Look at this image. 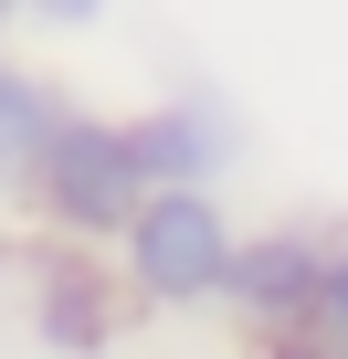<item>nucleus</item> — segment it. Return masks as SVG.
I'll list each match as a JSON object with an SVG mask.
<instances>
[{"label":"nucleus","mask_w":348,"mask_h":359,"mask_svg":"<svg viewBox=\"0 0 348 359\" xmlns=\"http://www.w3.org/2000/svg\"><path fill=\"white\" fill-rule=\"evenodd\" d=\"M327 264H337V243L327 233H306V222H274V233H243V254H232V317H253L264 338L274 327H316V296H327Z\"/></svg>","instance_id":"3"},{"label":"nucleus","mask_w":348,"mask_h":359,"mask_svg":"<svg viewBox=\"0 0 348 359\" xmlns=\"http://www.w3.org/2000/svg\"><path fill=\"white\" fill-rule=\"evenodd\" d=\"M264 359H348V348H337V338H316V327H274V338H264Z\"/></svg>","instance_id":"9"},{"label":"nucleus","mask_w":348,"mask_h":359,"mask_svg":"<svg viewBox=\"0 0 348 359\" xmlns=\"http://www.w3.org/2000/svg\"><path fill=\"white\" fill-rule=\"evenodd\" d=\"M0 11H11V0H0Z\"/></svg>","instance_id":"10"},{"label":"nucleus","mask_w":348,"mask_h":359,"mask_svg":"<svg viewBox=\"0 0 348 359\" xmlns=\"http://www.w3.org/2000/svg\"><path fill=\"white\" fill-rule=\"evenodd\" d=\"M232 212L222 191H201V180H158V191L137 201V222L116 233V264H127V296L148 306H222L232 296Z\"/></svg>","instance_id":"2"},{"label":"nucleus","mask_w":348,"mask_h":359,"mask_svg":"<svg viewBox=\"0 0 348 359\" xmlns=\"http://www.w3.org/2000/svg\"><path fill=\"white\" fill-rule=\"evenodd\" d=\"M148 191H158V180H148V158H137V127L64 106L53 137H43V169H32L22 212H32L43 233H64V243H116Z\"/></svg>","instance_id":"1"},{"label":"nucleus","mask_w":348,"mask_h":359,"mask_svg":"<svg viewBox=\"0 0 348 359\" xmlns=\"http://www.w3.org/2000/svg\"><path fill=\"white\" fill-rule=\"evenodd\" d=\"M53 116H64V95H53L32 64H11V53H0V201H22V191H32Z\"/></svg>","instance_id":"5"},{"label":"nucleus","mask_w":348,"mask_h":359,"mask_svg":"<svg viewBox=\"0 0 348 359\" xmlns=\"http://www.w3.org/2000/svg\"><path fill=\"white\" fill-rule=\"evenodd\" d=\"M11 11H32L43 32H85V22H106V0H11Z\"/></svg>","instance_id":"8"},{"label":"nucleus","mask_w":348,"mask_h":359,"mask_svg":"<svg viewBox=\"0 0 348 359\" xmlns=\"http://www.w3.org/2000/svg\"><path fill=\"white\" fill-rule=\"evenodd\" d=\"M316 338H337V348H348V243H337V264H327V296H316Z\"/></svg>","instance_id":"7"},{"label":"nucleus","mask_w":348,"mask_h":359,"mask_svg":"<svg viewBox=\"0 0 348 359\" xmlns=\"http://www.w3.org/2000/svg\"><path fill=\"white\" fill-rule=\"evenodd\" d=\"M43 338H64V348H95L106 338V275H85L74 254L43 264Z\"/></svg>","instance_id":"6"},{"label":"nucleus","mask_w":348,"mask_h":359,"mask_svg":"<svg viewBox=\"0 0 348 359\" xmlns=\"http://www.w3.org/2000/svg\"><path fill=\"white\" fill-rule=\"evenodd\" d=\"M127 127H137L148 180H201V191H222V169L243 158V127H232L222 95H169V106H148V116H127Z\"/></svg>","instance_id":"4"}]
</instances>
